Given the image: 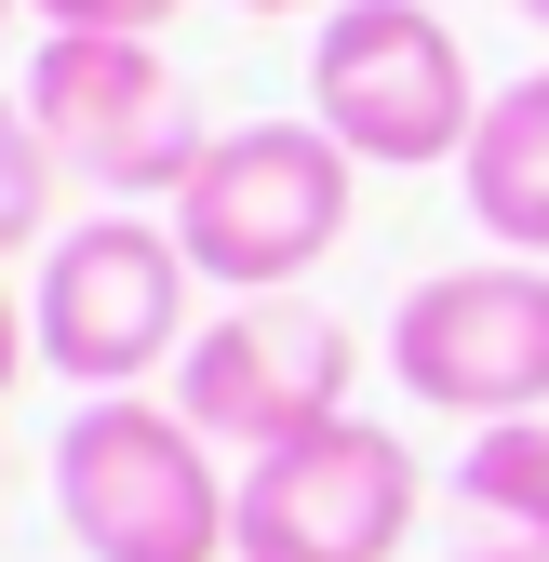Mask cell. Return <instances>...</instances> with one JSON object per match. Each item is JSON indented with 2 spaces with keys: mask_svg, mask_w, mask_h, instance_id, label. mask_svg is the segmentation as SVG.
Here are the masks:
<instances>
[{
  "mask_svg": "<svg viewBox=\"0 0 549 562\" xmlns=\"http://www.w3.org/2000/svg\"><path fill=\"white\" fill-rule=\"evenodd\" d=\"M54 522L94 562H242V482L175 402L121 389L54 429Z\"/></svg>",
  "mask_w": 549,
  "mask_h": 562,
  "instance_id": "1",
  "label": "cell"
},
{
  "mask_svg": "<svg viewBox=\"0 0 549 562\" xmlns=\"http://www.w3.org/2000/svg\"><path fill=\"white\" fill-rule=\"evenodd\" d=\"M349 201H362V161L335 148L322 121H228L201 175L175 188V241L215 295H295V281L349 241Z\"/></svg>",
  "mask_w": 549,
  "mask_h": 562,
  "instance_id": "2",
  "label": "cell"
},
{
  "mask_svg": "<svg viewBox=\"0 0 549 562\" xmlns=\"http://www.w3.org/2000/svg\"><path fill=\"white\" fill-rule=\"evenodd\" d=\"M483 81H469V41L442 27V0H335L309 41V121L376 175H429L469 161L483 134Z\"/></svg>",
  "mask_w": 549,
  "mask_h": 562,
  "instance_id": "3",
  "label": "cell"
},
{
  "mask_svg": "<svg viewBox=\"0 0 549 562\" xmlns=\"http://www.w3.org/2000/svg\"><path fill=\"white\" fill-rule=\"evenodd\" d=\"M188 281L201 268H188L175 215H81L27 281V335L81 402H121L161 362H188Z\"/></svg>",
  "mask_w": 549,
  "mask_h": 562,
  "instance_id": "4",
  "label": "cell"
},
{
  "mask_svg": "<svg viewBox=\"0 0 549 562\" xmlns=\"http://www.w3.org/2000/svg\"><path fill=\"white\" fill-rule=\"evenodd\" d=\"M27 121L54 134L67 188H94L108 215L175 201L201 175V148H215L201 108H188V81L161 67V41H67V27H41V54H27Z\"/></svg>",
  "mask_w": 549,
  "mask_h": 562,
  "instance_id": "5",
  "label": "cell"
},
{
  "mask_svg": "<svg viewBox=\"0 0 549 562\" xmlns=\"http://www.w3.org/2000/svg\"><path fill=\"white\" fill-rule=\"evenodd\" d=\"M389 375L416 389L429 415H469V429L549 415V268L536 255L429 268L416 295L389 308Z\"/></svg>",
  "mask_w": 549,
  "mask_h": 562,
  "instance_id": "6",
  "label": "cell"
},
{
  "mask_svg": "<svg viewBox=\"0 0 549 562\" xmlns=\"http://www.w3.org/2000/svg\"><path fill=\"white\" fill-rule=\"evenodd\" d=\"M349 389H362V335L335 308H309V295H242L175 362V415L201 442H242V456H282V442L335 429Z\"/></svg>",
  "mask_w": 549,
  "mask_h": 562,
  "instance_id": "7",
  "label": "cell"
},
{
  "mask_svg": "<svg viewBox=\"0 0 549 562\" xmlns=\"http://www.w3.org/2000/svg\"><path fill=\"white\" fill-rule=\"evenodd\" d=\"M402 536H416V442L376 415H335L242 469V562H402Z\"/></svg>",
  "mask_w": 549,
  "mask_h": 562,
  "instance_id": "8",
  "label": "cell"
},
{
  "mask_svg": "<svg viewBox=\"0 0 549 562\" xmlns=\"http://www.w3.org/2000/svg\"><path fill=\"white\" fill-rule=\"evenodd\" d=\"M456 188H469V215H483L496 255H536L549 268V67L496 81V108H483V134H469Z\"/></svg>",
  "mask_w": 549,
  "mask_h": 562,
  "instance_id": "9",
  "label": "cell"
},
{
  "mask_svg": "<svg viewBox=\"0 0 549 562\" xmlns=\"http://www.w3.org/2000/svg\"><path fill=\"white\" fill-rule=\"evenodd\" d=\"M456 562H549V415L469 429V456H456Z\"/></svg>",
  "mask_w": 549,
  "mask_h": 562,
  "instance_id": "10",
  "label": "cell"
},
{
  "mask_svg": "<svg viewBox=\"0 0 549 562\" xmlns=\"http://www.w3.org/2000/svg\"><path fill=\"white\" fill-rule=\"evenodd\" d=\"M54 201H67V161H54V134L27 121V94H0V255H54L67 228H54Z\"/></svg>",
  "mask_w": 549,
  "mask_h": 562,
  "instance_id": "11",
  "label": "cell"
},
{
  "mask_svg": "<svg viewBox=\"0 0 549 562\" xmlns=\"http://www.w3.org/2000/svg\"><path fill=\"white\" fill-rule=\"evenodd\" d=\"M41 27H67V41H161L188 0H27Z\"/></svg>",
  "mask_w": 549,
  "mask_h": 562,
  "instance_id": "12",
  "label": "cell"
},
{
  "mask_svg": "<svg viewBox=\"0 0 549 562\" xmlns=\"http://www.w3.org/2000/svg\"><path fill=\"white\" fill-rule=\"evenodd\" d=\"M27 362H41V335H27V295H0V389H14Z\"/></svg>",
  "mask_w": 549,
  "mask_h": 562,
  "instance_id": "13",
  "label": "cell"
},
{
  "mask_svg": "<svg viewBox=\"0 0 549 562\" xmlns=\"http://www.w3.org/2000/svg\"><path fill=\"white\" fill-rule=\"evenodd\" d=\"M242 14H335V0H242Z\"/></svg>",
  "mask_w": 549,
  "mask_h": 562,
  "instance_id": "14",
  "label": "cell"
},
{
  "mask_svg": "<svg viewBox=\"0 0 549 562\" xmlns=\"http://www.w3.org/2000/svg\"><path fill=\"white\" fill-rule=\"evenodd\" d=\"M509 14H523V27H536V41H549V0H509Z\"/></svg>",
  "mask_w": 549,
  "mask_h": 562,
  "instance_id": "15",
  "label": "cell"
},
{
  "mask_svg": "<svg viewBox=\"0 0 549 562\" xmlns=\"http://www.w3.org/2000/svg\"><path fill=\"white\" fill-rule=\"evenodd\" d=\"M14 14H27V0H0V41H14Z\"/></svg>",
  "mask_w": 549,
  "mask_h": 562,
  "instance_id": "16",
  "label": "cell"
}]
</instances>
